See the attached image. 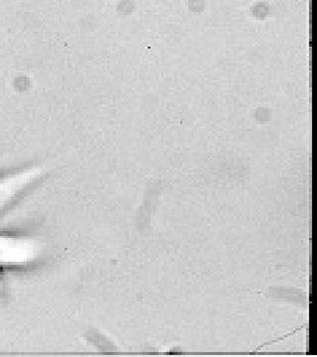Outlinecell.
Listing matches in <instances>:
<instances>
[{
  "label": "cell",
  "instance_id": "obj_2",
  "mask_svg": "<svg viewBox=\"0 0 317 357\" xmlns=\"http://www.w3.org/2000/svg\"><path fill=\"white\" fill-rule=\"evenodd\" d=\"M32 174H20L13 178L0 182V215L6 213L7 208L20 198L21 192H24L29 182L32 181Z\"/></svg>",
  "mask_w": 317,
  "mask_h": 357
},
{
  "label": "cell",
  "instance_id": "obj_1",
  "mask_svg": "<svg viewBox=\"0 0 317 357\" xmlns=\"http://www.w3.org/2000/svg\"><path fill=\"white\" fill-rule=\"evenodd\" d=\"M42 244L35 237L0 231V269H20L39 259Z\"/></svg>",
  "mask_w": 317,
  "mask_h": 357
},
{
  "label": "cell",
  "instance_id": "obj_3",
  "mask_svg": "<svg viewBox=\"0 0 317 357\" xmlns=\"http://www.w3.org/2000/svg\"><path fill=\"white\" fill-rule=\"evenodd\" d=\"M1 296H2V282H1V279H0V302H1Z\"/></svg>",
  "mask_w": 317,
  "mask_h": 357
}]
</instances>
